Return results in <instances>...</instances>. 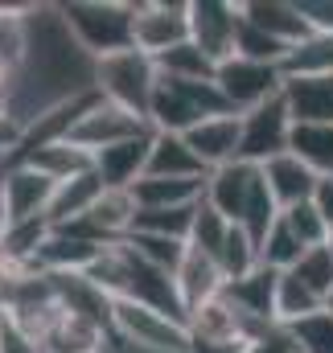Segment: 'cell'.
I'll use <instances>...</instances> for the list:
<instances>
[{
    "instance_id": "6da1fadb",
    "label": "cell",
    "mask_w": 333,
    "mask_h": 353,
    "mask_svg": "<svg viewBox=\"0 0 333 353\" xmlns=\"http://www.w3.org/2000/svg\"><path fill=\"white\" fill-rule=\"evenodd\" d=\"M62 21L70 29V37L79 41L86 58H111L132 46V17H136V0H66L58 4Z\"/></svg>"
},
{
    "instance_id": "7a4b0ae2",
    "label": "cell",
    "mask_w": 333,
    "mask_h": 353,
    "mask_svg": "<svg viewBox=\"0 0 333 353\" xmlns=\"http://www.w3.org/2000/svg\"><path fill=\"white\" fill-rule=\"evenodd\" d=\"M231 111L227 99L218 94L214 83H185V79H165L153 90V107H149V128L169 132V136H185L193 132L202 119Z\"/></svg>"
},
{
    "instance_id": "3957f363",
    "label": "cell",
    "mask_w": 333,
    "mask_h": 353,
    "mask_svg": "<svg viewBox=\"0 0 333 353\" xmlns=\"http://www.w3.org/2000/svg\"><path fill=\"white\" fill-rule=\"evenodd\" d=\"M157 83H161V70L140 50H124V54H111V58L95 62V94L132 111V115H140V119H149Z\"/></svg>"
},
{
    "instance_id": "277c9868",
    "label": "cell",
    "mask_w": 333,
    "mask_h": 353,
    "mask_svg": "<svg viewBox=\"0 0 333 353\" xmlns=\"http://www.w3.org/2000/svg\"><path fill=\"white\" fill-rule=\"evenodd\" d=\"M111 337L144 353H189V325L136 300H111Z\"/></svg>"
},
{
    "instance_id": "5b68a950",
    "label": "cell",
    "mask_w": 333,
    "mask_h": 353,
    "mask_svg": "<svg viewBox=\"0 0 333 353\" xmlns=\"http://www.w3.org/2000/svg\"><path fill=\"white\" fill-rule=\"evenodd\" d=\"M214 87H218V94L227 99V107L235 115H247V111H255V107H263V103L284 94V74L272 62H251V58L235 54V58H227L218 66Z\"/></svg>"
},
{
    "instance_id": "8992f818",
    "label": "cell",
    "mask_w": 333,
    "mask_h": 353,
    "mask_svg": "<svg viewBox=\"0 0 333 353\" xmlns=\"http://www.w3.org/2000/svg\"><path fill=\"white\" fill-rule=\"evenodd\" d=\"M189 41V0H136L132 46L153 62Z\"/></svg>"
},
{
    "instance_id": "52a82bcc",
    "label": "cell",
    "mask_w": 333,
    "mask_h": 353,
    "mask_svg": "<svg viewBox=\"0 0 333 353\" xmlns=\"http://www.w3.org/2000/svg\"><path fill=\"white\" fill-rule=\"evenodd\" d=\"M239 25H243V4L239 0H189V41L214 66L235 58Z\"/></svg>"
},
{
    "instance_id": "ba28073f",
    "label": "cell",
    "mask_w": 333,
    "mask_h": 353,
    "mask_svg": "<svg viewBox=\"0 0 333 353\" xmlns=\"http://www.w3.org/2000/svg\"><path fill=\"white\" fill-rule=\"evenodd\" d=\"M144 132H153L149 119H140V115H132V111H124V107H115V103H107V99L95 94L86 103V111L79 115L75 132H70V144H79L83 152L99 157V152H107V148H115L124 140L144 136Z\"/></svg>"
},
{
    "instance_id": "9c48e42d",
    "label": "cell",
    "mask_w": 333,
    "mask_h": 353,
    "mask_svg": "<svg viewBox=\"0 0 333 353\" xmlns=\"http://www.w3.org/2000/svg\"><path fill=\"white\" fill-rule=\"evenodd\" d=\"M58 181L33 169L29 161H12L0 169V205L8 222H37L50 218V201H54Z\"/></svg>"
},
{
    "instance_id": "30bf717a",
    "label": "cell",
    "mask_w": 333,
    "mask_h": 353,
    "mask_svg": "<svg viewBox=\"0 0 333 353\" xmlns=\"http://www.w3.org/2000/svg\"><path fill=\"white\" fill-rule=\"evenodd\" d=\"M259 189H263V173H259V165L235 161V165H222V169L206 173L202 201H206L214 214H222L231 226H239V222L247 218V210H251V201H255Z\"/></svg>"
},
{
    "instance_id": "8fae6325",
    "label": "cell",
    "mask_w": 333,
    "mask_h": 353,
    "mask_svg": "<svg viewBox=\"0 0 333 353\" xmlns=\"http://www.w3.org/2000/svg\"><path fill=\"white\" fill-rule=\"evenodd\" d=\"M288 144H292V115L284 107V94L243 115V148H239V161L267 165L272 157L288 152Z\"/></svg>"
},
{
    "instance_id": "7c38bea8",
    "label": "cell",
    "mask_w": 333,
    "mask_h": 353,
    "mask_svg": "<svg viewBox=\"0 0 333 353\" xmlns=\"http://www.w3.org/2000/svg\"><path fill=\"white\" fill-rule=\"evenodd\" d=\"M185 144L202 161L206 173H214L222 165H235L239 161V148H243V115H235V111L210 115L193 132H185Z\"/></svg>"
},
{
    "instance_id": "4fadbf2b",
    "label": "cell",
    "mask_w": 333,
    "mask_h": 353,
    "mask_svg": "<svg viewBox=\"0 0 333 353\" xmlns=\"http://www.w3.org/2000/svg\"><path fill=\"white\" fill-rule=\"evenodd\" d=\"M259 173H263V185H267V193L276 197L280 210H292L301 201H313V193L321 185V173H313L296 152L272 157L267 165H259Z\"/></svg>"
},
{
    "instance_id": "5bb4252c",
    "label": "cell",
    "mask_w": 333,
    "mask_h": 353,
    "mask_svg": "<svg viewBox=\"0 0 333 353\" xmlns=\"http://www.w3.org/2000/svg\"><path fill=\"white\" fill-rule=\"evenodd\" d=\"M239 4H243V21H251L255 29H263L267 37H276L284 50L313 33L296 0H239Z\"/></svg>"
},
{
    "instance_id": "9a60e30c",
    "label": "cell",
    "mask_w": 333,
    "mask_h": 353,
    "mask_svg": "<svg viewBox=\"0 0 333 353\" xmlns=\"http://www.w3.org/2000/svg\"><path fill=\"white\" fill-rule=\"evenodd\" d=\"M153 136H157V132H144V136L124 140V144H115V148H107V152L95 157V169H99V176H103L107 189H132V185L144 176L149 152H153Z\"/></svg>"
},
{
    "instance_id": "2e32d148",
    "label": "cell",
    "mask_w": 333,
    "mask_h": 353,
    "mask_svg": "<svg viewBox=\"0 0 333 353\" xmlns=\"http://www.w3.org/2000/svg\"><path fill=\"white\" fill-rule=\"evenodd\" d=\"M276 288H280V271L272 267H255L251 275L235 279L222 288V296L251 321H263V325H276Z\"/></svg>"
},
{
    "instance_id": "e0dca14e",
    "label": "cell",
    "mask_w": 333,
    "mask_h": 353,
    "mask_svg": "<svg viewBox=\"0 0 333 353\" xmlns=\"http://www.w3.org/2000/svg\"><path fill=\"white\" fill-rule=\"evenodd\" d=\"M284 107L292 123H333V74L284 79Z\"/></svg>"
},
{
    "instance_id": "ac0fdd59",
    "label": "cell",
    "mask_w": 333,
    "mask_h": 353,
    "mask_svg": "<svg viewBox=\"0 0 333 353\" xmlns=\"http://www.w3.org/2000/svg\"><path fill=\"white\" fill-rule=\"evenodd\" d=\"M173 283H177V296H181L185 316H189L198 304H206V300L222 296V288H227V279H222L218 263H214L210 255H202V251H189V255H185V263L177 267Z\"/></svg>"
},
{
    "instance_id": "d6986e66",
    "label": "cell",
    "mask_w": 333,
    "mask_h": 353,
    "mask_svg": "<svg viewBox=\"0 0 333 353\" xmlns=\"http://www.w3.org/2000/svg\"><path fill=\"white\" fill-rule=\"evenodd\" d=\"M103 176L99 169H86V173L70 176L54 189V201H50V226H66V222H79L91 214V205L103 197Z\"/></svg>"
},
{
    "instance_id": "ffe728a7",
    "label": "cell",
    "mask_w": 333,
    "mask_h": 353,
    "mask_svg": "<svg viewBox=\"0 0 333 353\" xmlns=\"http://www.w3.org/2000/svg\"><path fill=\"white\" fill-rule=\"evenodd\" d=\"M144 176H177V181H206L202 161L189 152L185 136H169L157 132L153 136V152H149V169Z\"/></svg>"
},
{
    "instance_id": "44dd1931",
    "label": "cell",
    "mask_w": 333,
    "mask_h": 353,
    "mask_svg": "<svg viewBox=\"0 0 333 353\" xmlns=\"http://www.w3.org/2000/svg\"><path fill=\"white\" fill-rule=\"evenodd\" d=\"M280 74L284 79H321L333 74V33H309L301 37L296 46H288L284 62H280Z\"/></svg>"
},
{
    "instance_id": "7402d4cb",
    "label": "cell",
    "mask_w": 333,
    "mask_h": 353,
    "mask_svg": "<svg viewBox=\"0 0 333 353\" xmlns=\"http://www.w3.org/2000/svg\"><path fill=\"white\" fill-rule=\"evenodd\" d=\"M206 181H177V176H140L132 185L136 210H173V205H198Z\"/></svg>"
},
{
    "instance_id": "603a6c76",
    "label": "cell",
    "mask_w": 333,
    "mask_h": 353,
    "mask_svg": "<svg viewBox=\"0 0 333 353\" xmlns=\"http://www.w3.org/2000/svg\"><path fill=\"white\" fill-rule=\"evenodd\" d=\"M325 308V300L296 275V271H280V288H276V325H301L309 316H317Z\"/></svg>"
},
{
    "instance_id": "cb8c5ba5",
    "label": "cell",
    "mask_w": 333,
    "mask_h": 353,
    "mask_svg": "<svg viewBox=\"0 0 333 353\" xmlns=\"http://www.w3.org/2000/svg\"><path fill=\"white\" fill-rule=\"evenodd\" d=\"M33 169H41V173L50 176V181H70V176L86 173V169H95V157L83 152L79 144H70V140H58V144H46V148H37V152H29L25 157Z\"/></svg>"
},
{
    "instance_id": "d4e9b609",
    "label": "cell",
    "mask_w": 333,
    "mask_h": 353,
    "mask_svg": "<svg viewBox=\"0 0 333 353\" xmlns=\"http://www.w3.org/2000/svg\"><path fill=\"white\" fill-rule=\"evenodd\" d=\"M288 152H296L313 173L333 176V123H292Z\"/></svg>"
},
{
    "instance_id": "484cf974",
    "label": "cell",
    "mask_w": 333,
    "mask_h": 353,
    "mask_svg": "<svg viewBox=\"0 0 333 353\" xmlns=\"http://www.w3.org/2000/svg\"><path fill=\"white\" fill-rule=\"evenodd\" d=\"M214 263H218V271H222L227 283H235V279H243V275H251V271L259 267V243L251 239L243 226H231V234H227V243L218 247Z\"/></svg>"
},
{
    "instance_id": "4316f807",
    "label": "cell",
    "mask_w": 333,
    "mask_h": 353,
    "mask_svg": "<svg viewBox=\"0 0 333 353\" xmlns=\"http://www.w3.org/2000/svg\"><path fill=\"white\" fill-rule=\"evenodd\" d=\"M157 70H161L165 79H185V83H214V74H218V66H214L193 41H185V46L161 54V58H157Z\"/></svg>"
},
{
    "instance_id": "83f0119b",
    "label": "cell",
    "mask_w": 333,
    "mask_h": 353,
    "mask_svg": "<svg viewBox=\"0 0 333 353\" xmlns=\"http://www.w3.org/2000/svg\"><path fill=\"white\" fill-rule=\"evenodd\" d=\"M124 243H128V251H132L136 259L161 267L169 275H177V267L185 263V255H189V243H181V239H161V234H128Z\"/></svg>"
},
{
    "instance_id": "f1b7e54d",
    "label": "cell",
    "mask_w": 333,
    "mask_h": 353,
    "mask_svg": "<svg viewBox=\"0 0 333 353\" xmlns=\"http://www.w3.org/2000/svg\"><path fill=\"white\" fill-rule=\"evenodd\" d=\"M301 255H305V247L296 243V234L284 222H276L259 243V267H272V271H292L301 263Z\"/></svg>"
},
{
    "instance_id": "f546056e",
    "label": "cell",
    "mask_w": 333,
    "mask_h": 353,
    "mask_svg": "<svg viewBox=\"0 0 333 353\" xmlns=\"http://www.w3.org/2000/svg\"><path fill=\"white\" fill-rule=\"evenodd\" d=\"M280 222L296 234V243H301L305 251L325 247V239H330V226H325V218L317 214L313 201H301V205H292V210H280Z\"/></svg>"
},
{
    "instance_id": "4dcf8cb0",
    "label": "cell",
    "mask_w": 333,
    "mask_h": 353,
    "mask_svg": "<svg viewBox=\"0 0 333 353\" xmlns=\"http://www.w3.org/2000/svg\"><path fill=\"white\" fill-rule=\"evenodd\" d=\"M227 234H231V222L222 218V214H214L206 201L198 205V214H193V230H189V251H202V255H218V247L227 243Z\"/></svg>"
},
{
    "instance_id": "1f68e13d",
    "label": "cell",
    "mask_w": 333,
    "mask_h": 353,
    "mask_svg": "<svg viewBox=\"0 0 333 353\" xmlns=\"http://www.w3.org/2000/svg\"><path fill=\"white\" fill-rule=\"evenodd\" d=\"M288 333L296 337V350L301 353H333V312H317L301 325H288Z\"/></svg>"
},
{
    "instance_id": "d6a6232c",
    "label": "cell",
    "mask_w": 333,
    "mask_h": 353,
    "mask_svg": "<svg viewBox=\"0 0 333 353\" xmlns=\"http://www.w3.org/2000/svg\"><path fill=\"white\" fill-rule=\"evenodd\" d=\"M292 271H296V275H301L317 296H321V300H330V296H333V255L325 251V247L305 251V255H301V263L292 267Z\"/></svg>"
},
{
    "instance_id": "836d02e7",
    "label": "cell",
    "mask_w": 333,
    "mask_h": 353,
    "mask_svg": "<svg viewBox=\"0 0 333 353\" xmlns=\"http://www.w3.org/2000/svg\"><path fill=\"white\" fill-rule=\"evenodd\" d=\"M0 353H46V345L0 308Z\"/></svg>"
},
{
    "instance_id": "e575fe53",
    "label": "cell",
    "mask_w": 333,
    "mask_h": 353,
    "mask_svg": "<svg viewBox=\"0 0 333 353\" xmlns=\"http://www.w3.org/2000/svg\"><path fill=\"white\" fill-rule=\"evenodd\" d=\"M247 353H301V350H296V337L284 325H272L255 345H247Z\"/></svg>"
},
{
    "instance_id": "d590c367",
    "label": "cell",
    "mask_w": 333,
    "mask_h": 353,
    "mask_svg": "<svg viewBox=\"0 0 333 353\" xmlns=\"http://www.w3.org/2000/svg\"><path fill=\"white\" fill-rule=\"evenodd\" d=\"M296 4H301L309 29H317V33H333V0H296Z\"/></svg>"
},
{
    "instance_id": "8d00e7d4",
    "label": "cell",
    "mask_w": 333,
    "mask_h": 353,
    "mask_svg": "<svg viewBox=\"0 0 333 353\" xmlns=\"http://www.w3.org/2000/svg\"><path fill=\"white\" fill-rule=\"evenodd\" d=\"M313 205H317V214L325 218V226L333 230V176H321V185H317V193H313Z\"/></svg>"
},
{
    "instance_id": "74e56055",
    "label": "cell",
    "mask_w": 333,
    "mask_h": 353,
    "mask_svg": "<svg viewBox=\"0 0 333 353\" xmlns=\"http://www.w3.org/2000/svg\"><path fill=\"white\" fill-rule=\"evenodd\" d=\"M189 353H239L235 345H218V341H202V337H193L189 341Z\"/></svg>"
},
{
    "instance_id": "f35d334b",
    "label": "cell",
    "mask_w": 333,
    "mask_h": 353,
    "mask_svg": "<svg viewBox=\"0 0 333 353\" xmlns=\"http://www.w3.org/2000/svg\"><path fill=\"white\" fill-rule=\"evenodd\" d=\"M325 251H330V255H333V230H330V239H325Z\"/></svg>"
},
{
    "instance_id": "ab89813d",
    "label": "cell",
    "mask_w": 333,
    "mask_h": 353,
    "mask_svg": "<svg viewBox=\"0 0 333 353\" xmlns=\"http://www.w3.org/2000/svg\"><path fill=\"white\" fill-rule=\"evenodd\" d=\"M325 312H333V296H330V300H325Z\"/></svg>"
},
{
    "instance_id": "60d3db41",
    "label": "cell",
    "mask_w": 333,
    "mask_h": 353,
    "mask_svg": "<svg viewBox=\"0 0 333 353\" xmlns=\"http://www.w3.org/2000/svg\"><path fill=\"white\" fill-rule=\"evenodd\" d=\"M4 83H8V79H4V74H0V87H4Z\"/></svg>"
},
{
    "instance_id": "b9f144b4",
    "label": "cell",
    "mask_w": 333,
    "mask_h": 353,
    "mask_svg": "<svg viewBox=\"0 0 333 353\" xmlns=\"http://www.w3.org/2000/svg\"><path fill=\"white\" fill-rule=\"evenodd\" d=\"M239 353H247V350H239Z\"/></svg>"
}]
</instances>
